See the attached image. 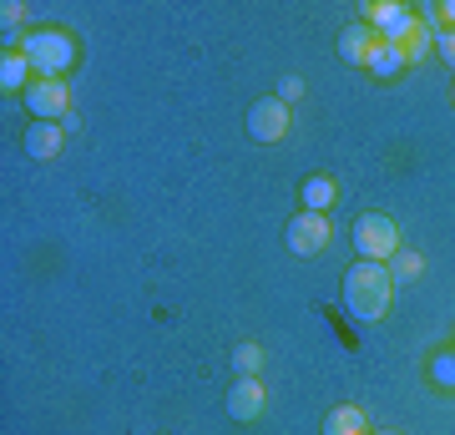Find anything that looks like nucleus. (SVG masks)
<instances>
[{
	"instance_id": "f257e3e1",
	"label": "nucleus",
	"mask_w": 455,
	"mask_h": 435,
	"mask_svg": "<svg viewBox=\"0 0 455 435\" xmlns=\"http://www.w3.org/2000/svg\"><path fill=\"white\" fill-rule=\"evenodd\" d=\"M390 299H395V278L385 263H370L359 258L355 269L344 274V309L355 319H385L390 314Z\"/></svg>"
},
{
	"instance_id": "f03ea898",
	"label": "nucleus",
	"mask_w": 455,
	"mask_h": 435,
	"mask_svg": "<svg viewBox=\"0 0 455 435\" xmlns=\"http://www.w3.org/2000/svg\"><path fill=\"white\" fill-rule=\"evenodd\" d=\"M20 56L31 61V71L41 81H66V71L76 66V41H71V31H26V41H20Z\"/></svg>"
},
{
	"instance_id": "7ed1b4c3",
	"label": "nucleus",
	"mask_w": 455,
	"mask_h": 435,
	"mask_svg": "<svg viewBox=\"0 0 455 435\" xmlns=\"http://www.w3.org/2000/svg\"><path fill=\"white\" fill-rule=\"evenodd\" d=\"M355 248H359V258H370V263H390V258L400 254V228H395V218L364 213L355 223Z\"/></svg>"
},
{
	"instance_id": "20e7f679",
	"label": "nucleus",
	"mask_w": 455,
	"mask_h": 435,
	"mask_svg": "<svg viewBox=\"0 0 455 435\" xmlns=\"http://www.w3.org/2000/svg\"><path fill=\"white\" fill-rule=\"evenodd\" d=\"M289 127H293V107H283L278 97L253 101V112H248V137L253 142H283Z\"/></svg>"
},
{
	"instance_id": "39448f33",
	"label": "nucleus",
	"mask_w": 455,
	"mask_h": 435,
	"mask_svg": "<svg viewBox=\"0 0 455 435\" xmlns=\"http://www.w3.org/2000/svg\"><path fill=\"white\" fill-rule=\"evenodd\" d=\"M26 107L36 112V122H66L71 117V86L66 81H31V92H26Z\"/></svg>"
},
{
	"instance_id": "423d86ee",
	"label": "nucleus",
	"mask_w": 455,
	"mask_h": 435,
	"mask_svg": "<svg viewBox=\"0 0 455 435\" xmlns=\"http://www.w3.org/2000/svg\"><path fill=\"white\" fill-rule=\"evenodd\" d=\"M329 238H334V228H329V218L324 213H299L289 223V248L299 258H309V254H324L329 248Z\"/></svg>"
},
{
	"instance_id": "0eeeda50",
	"label": "nucleus",
	"mask_w": 455,
	"mask_h": 435,
	"mask_svg": "<svg viewBox=\"0 0 455 435\" xmlns=\"http://www.w3.org/2000/svg\"><path fill=\"white\" fill-rule=\"evenodd\" d=\"M263 405H268L263 380H259V375H238V380H233V390H228V415L238 420V425H248V420L263 415Z\"/></svg>"
},
{
	"instance_id": "6e6552de",
	"label": "nucleus",
	"mask_w": 455,
	"mask_h": 435,
	"mask_svg": "<svg viewBox=\"0 0 455 435\" xmlns=\"http://www.w3.org/2000/svg\"><path fill=\"white\" fill-rule=\"evenodd\" d=\"M61 142H66L61 122H31V132H26V152H31L36 162H51L61 152Z\"/></svg>"
},
{
	"instance_id": "1a4fd4ad",
	"label": "nucleus",
	"mask_w": 455,
	"mask_h": 435,
	"mask_svg": "<svg viewBox=\"0 0 455 435\" xmlns=\"http://www.w3.org/2000/svg\"><path fill=\"white\" fill-rule=\"evenodd\" d=\"M374 26H364V20H355V26H344V36H339V56L349 66H364L370 61V51H374Z\"/></svg>"
},
{
	"instance_id": "9d476101",
	"label": "nucleus",
	"mask_w": 455,
	"mask_h": 435,
	"mask_svg": "<svg viewBox=\"0 0 455 435\" xmlns=\"http://www.w3.org/2000/svg\"><path fill=\"white\" fill-rule=\"evenodd\" d=\"M334 203H339V182L329 178V173L304 178V213H329Z\"/></svg>"
},
{
	"instance_id": "9b49d317",
	"label": "nucleus",
	"mask_w": 455,
	"mask_h": 435,
	"mask_svg": "<svg viewBox=\"0 0 455 435\" xmlns=\"http://www.w3.org/2000/svg\"><path fill=\"white\" fill-rule=\"evenodd\" d=\"M324 435H374L359 405H334L324 415Z\"/></svg>"
},
{
	"instance_id": "f8f14e48",
	"label": "nucleus",
	"mask_w": 455,
	"mask_h": 435,
	"mask_svg": "<svg viewBox=\"0 0 455 435\" xmlns=\"http://www.w3.org/2000/svg\"><path fill=\"white\" fill-rule=\"evenodd\" d=\"M0 92H31V61L20 51L0 56Z\"/></svg>"
},
{
	"instance_id": "ddd939ff",
	"label": "nucleus",
	"mask_w": 455,
	"mask_h": 435,
	"mask_svg": "<svg viewBox=\"0 0 455 435\" xmlns=\"http://www.w3.org/2000/svg\"><path fill=\"white\" fill-rule=\"evenodd\" d=\"M364 66H370L379 81H395L400 71H405V56H400V46H390V41H374V51H370Z\"/></svg>"
},
{
	"instance_id": "4468645a",
	"label": "nucleus",
	"mask_w": 455,
	"mask_h": 435,
	"mask_svg": "<svg viewBox=\"0 0 455 435\" xmlns=\"http://www.w3.org/2000/svg\"><path fill=\"white\" fill-rule=\"evenodd\" d=\"M425 380L435 390H451L455 395V350H440V355H430V365H425Z\"/></svg>"
},
{
	"instance_id": "2eb2a0df",
	"label": "nucleus",
	"mask_w": 455,
	"mask_h": 435,
	"mask_svg": "<svg viewBox=\"0 0 455 435\" xmlns=\"http://www.w3.org/2000/svg\"><path fill=\"white\" fill-rule=\"evenodd\" d=\"M385 269H390V278H420V274H425V258L410 254V248H400V254H395Z\"/></svg>"
},
{
	"instance_id": "dca6fc26",
	"label": "nucleus",
	"mask_w": 455,
	"mask_h": 435,
	"mask_svg": "<svg viewBox=\"0 0 455 435\" xmlns=\"http://www.w3.org/2000/svg\"><path fill=\"white\" fill-rule=\"evenodd\" d=\"M233 370H238V375H259V370H263V350L253 344V339L233 350Z\"/></svg>"
},
{
	"instance_id": "f3484780",
	"label": "nucleus",
	"mask_w": 455,
	"mask_h": 435,
	"mask_svg": "<svg viewBox=\"0 0 455 435\" xmlns=\"http://www.w3.org/2000/svg\"><path fill=\"white\" fill-rule=\"evenodd\" d=\"M299 97H304V81H299V77H283V81H278V101H283V107H293Z\"/></svg>"
},
{
	"instance_id": "a211bd4d",
	"label": "nucleus",
	"mask_w": 455,
	"mask_h": 435,
	"mask_svg": "<svg viewBox=\"0 0 455 435\" xmlns=\"http://www.w3.org/2000/svg\"><path fill=\"white\" fill-rule=\"evenodd\" d=\"M435 51L455 66V31H435Z\"/></svg>"
},
{
	"instance_id": "6ab92c4d",
	"label": "nucleus",
	"mask_w": 455,
	"mask_h": 435,
	"mask_svg": "<svg viewBox=\"0 0 455 435\" xmlns=\"http://www.w3.org/2000/svg\"><path fill=\"white\" fill-rule=\"evenodd\" d=\"M440 16H445V26L455 31V0H451V5H440Z\"/></svg>"
},
{
	"instance_id": "aec40b11",
	"label": "nucleus",
	"mask_w": 455,
	"mask_h": 435,
	"mask_svg": "<svg viewBox=\"0 0 455 435\" xmlns=\"http://www.w3.org/2000/svg\"><path fill=\"white\" fill-rule=\"evenodd\" d=\"M374 435H400V431H374Z\"/></svg>"
},
{
	"instance_id": "412c9836",
	"label": "nucleus",
	"mask_w": 455,
	"mask_h": 435,
	"mask_svg": "<svg viewBox=\"0 0 455 435\" xmlns=\"http://www.w3.org/2000/svg\"><path fill=\"white\" fill-rule=\"evenodd\" d=\"M451 101H455V92H451Z\"/></svg>"
}]
</instances>
